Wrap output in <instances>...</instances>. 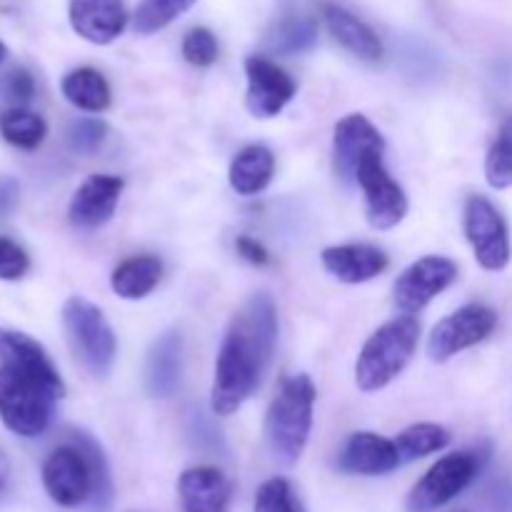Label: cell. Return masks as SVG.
Masks as SVG:
<instances>
[{
	"label": "cell",
	"instance_id": "cell-15",
	"mask_svg": "<svg viewBox=\"0 0 512 512\" xmlns=\"http://www.w3.org/2000/svg\"><path fill=\"white\" fill-rule=\"evenodd\" d=\"M178 498L180 512H230L233 483L223 470L198 465L178 478Z\"/></svg>",
	"mask_w": 512,
	"mask_h": 512
},
{
	"label": "cell",
	"instance_id": "cell-28",
	"mask_svg": "<svg viewBox=\"0 0 512 512\" xmlns=\"http://www.w3.org/2000/svg\"><path fill=\"white\" fill-rule=\"evenodd\" d=\"M485 180L495 190L512 188V115L503 120L498 138L490 145L485 158Z\"/></svg>",
	"mask_w": 512,
	"mask_h": 512
},
{
	"label": "cell",
	"instance_id": "cell-27",
	"mask_svg": "<svg viewBox=\"0 0 512 512\" xmlns=\"http://www.w3.org/2000/svg\"><path fill=\"white\" fill-rule=\"evenodd\" d=\"M198 0H140L133 13V30L138 35H153L188 13Z\"/></svg>",
	"mask_w": 512,
	"mask_h": 512
},
{
	"label": "cell",
	"instance_id": "cell-1",
	"mask_svg": "<svg viewBox=\"0 0 512 512\" xmlns=\"http://www.w3.org/2000/svg\"><path fill=\"white\" fill-rule=\"evenodd\" d=\"M63 398L65 383L43 345L0 328V423L18 438H38Z\"/></svg>",
	"mask_w": 512,
	"mask_h": 512
},
{
	"label": "cell",
	"instance_id": "cell-2",
	"mask_svg": "<svg viewBox=\"0 0 512 512\" xmlns=\"http://www.w3.org/2000/svg\"><path fill=\"white\" fill-rule=\"evenodd\" d=\"M278 343V313L268 293H258L230 320L215 360L210 408L215 415L238 413L263 380Z\"/></svg>",
	"mask_w": 512,
	"mask_h": 512
},
{
	"label": "cell",
	"instance_id": "cell-10",
	"mask_svg": "<svg viewBox=\"0 0 512 512\" xmlns=\"http://www.w3.org/2000/svg\"><path fill=\"white\" fill-rule=\"evenodd\" d=\"M458 280V265L445 255H428L415 260L398 275L393 285V303L403 315H415L428 308L443 290Z\"/></svg>",
	"mask_w": 512,
	"mask_h": 512
},
{
	"label": "cell",
	"instance_id": "cell-21",
	"mask_svg": "<svg viewBox=\"0 0 512 512\" xmlns=\"http://www.w3.org/2000/svg\"><path fill=\"white\" fill-rule=\"evenodd\" d=\"M275 175V155L265 145H248L233 158L228 170L230 188L238 195H258L270 185Z\"/></svg>",
	"mask_w": 512,
	"mask_h": 512
},
{
	"label": "cell",
	"instance_id": "cell-14",
	"mask_svg": "<svg viewBox=\"0 0 512 512\" xmlns=\"http://www.w3.org/2000/svg\"><path fill=\"white\" fill-rule=\"evenodd\" d=\"M120 193H123V178H118V175H90L70 198V225L80 230L103 228L118 208Z\"/></svg>",
	"mask_w": 512,
	"mask_h": 512
},
{
	"label": "cell",
	"instance_id": "cell-5",
	"mask_svg": "<svg viewBox=\"0 0 512 512\" xmlns=\"http://www.w3.org/2000/svg\"><path fill=\"white\" fill-rule=\"evenodd\" d=\"M63 328L83 368L95 378H108L118 353V340L103 310L90 300L73 295L63 305Z\"/></svg>",
	"mask_w": 512,
	"mask_h": 512
},
{
	"label": "cell",
	"instance_id": "cell-22",
	"mask_svg": "<svg viewBox=\"0 0 512 512\" xmlns=\"http://www.w3.org/2000/svg\"><path fill=\"white\" fill-rule=\"evenodd\" d=\"M160 278H163V263L155 255H133L113 270L110 288L123 300H143L158 288Z\"/></svg>",
	"mask_w": 512,
	"mask_h": 512
},
{
	"label": "cell",
	"instance_id": "cell-11",
	"mask_svg": "<svg viewBox=\"0 0 512 512\" xmlns=\"http://www.w3.org/2000/svg\"><path fill=\"white\" fill-rule=\"evenodd\" d=\"M358 185L365 195V213L375 230H390L408 215V195L403 185L388 173L383 155H370L358 170Z\"/></svg>",
	"mask_w": 512,
	"mask_h": 512
},
{
	"label": "cell",
	"instance_id": "cell-4",
	"mask_svg": "<svg viewBox=\"0 0 512 512\" xmlns=\"http://www.w3.org/2000/svg\"><path fill=\"white\" fill-rule=\"evenodd\" d=\"M420 323L413 315H400L380 325L368 340L355 363V383L363 393L388 388L413 358L418 348Z\"/></svg>",
	"mask_w": 512,
	"mask_h": 512
},
{
	"label": "cell",
	"instance_id": "cell-26",
	"mask_svg": "<svg viewBox=\"0 0 512 512\" xmlns=\"http://www.w3.org/2000/svg\"><path fill=\"white\" fill-rule=\"evenodd\" d=\"M450 440H453V435L443 425L415 423L395 438V445H398L400 460L403 463H413V460L428 458V455L445 450L450 445Z\"/></svg>",
	"mask_w": 512,
	"mask_h": 512
},
{
	"label": "cell",
	"instance_id": "cell-29",
	"mask_svg": "<svg viewBox=\"0 0 512 512\" xmlns=\"http://www.w3.org/2000/svg\"><path fill=\"white\" fill-rule=\"evenodd\" d=\"M253 512H305L288 478H270L255 493Z\"/></svg>",
	"mask_w": 512,
	"mask_h": 512
},
{
	"label": "cell",
	"instance_id": "cell-30",
	"mask_svg": "<svg viewBox=\"0 0 512 512\" xmlns=\"http://www.w3.org/2000/svg\"><path fill=\"white\" fill-rule=\"evenodd\" d=\"M108 138V125L98 118H78L68 125V133H65V140H68V148L73 153H95L100 145Z\"/></svg>",
	"mask_w": 512,
	"mask_h": 512
},
{
	"label": "cell",
	"instance_id": "cell-6",
	"mask_svg": "<svg viewBox=\"0 0 512 512\" xmlns=\"http://www.w3.org/2000/svg\"><path fill=\"white\" fill-rule=\"evenodd\" d=\"M40 478H43L45 493L58 508L73 510L90 503L95 488V473L83 430H75L70 443L58 445L43 460Z\"/></svg>",
	"mask_w": 512,
	"mask_h": 512
},
{
	"label": "cell",
	"instance_id": "cell-7",
	"mask_svg": "<svg viewBox=\"0 0 512 512\" xmlns=\"http://www.w3.org/2000/svg\"><path fill=\"white\" fill-rule=\"evenodd\" d=\"M485 455L478 450H460L430 465L428 473L413 485L405 498V512H438L453 503L478 478Z\"/></svg>",
	"mask_w": 512,
	"mask_h": 512
},
{
	"label": "cell",
	"instance_id": "cell-20",
	"mask_svg": "<svg viewBox=\"0 0 512 512\" xmlns=\"http://www.w3.org/2000/svg\"><path fill=\"white\" fill-rule=\"evenodd\" d=\"M323 18L330 35H333L345 50H350L355 58L368 60V63H375V60L383 58V43H380V38L375 35V30L370 28L365 20H360L355 13L345 10L343 5L325 3Z\"/></svg>",
	"mask_w": 512,
	"mask_h": 512
},
{
	"label": "cell",
	"instance_id": "cell-23",
	"mask_svg": "<svg viewBox=\"0 0 512 512\" xmlns=\"http://www.w3.org/2000/svg\"><path fill=\"white\" fill-rule=\"evenodd\" d=\"M63 98L83 113H103L110 108V85L95 68H75L60 83Z\"/></svg>",
	"mask_w": 512,
	"mask_h": 512
},
{
	"label": "cell",
	"instance_id": "cell-18",
	"mask_svg": "<svg viewBox=\"0 0 512 512\" xmlns=\"http://www.w3.org/2000/svg\"><path fill=\"white\" fill-rule=\"evenodd\" d=\"M325 270L330 275L340 280V283L348 285H360L368 283V280L378 278L388 270L390 260L375 245L365 243H348V245H330L320 253Z\"/></svg>",
	"mask_w": 512,
	"mask_h": 512
},
{
	"label": "cell",
	"instance_id": "cell-35",
	"mask_svg": "<svg viewBox=\"0 0 512 512\" xmlns=\"http://www.w3.org/2000/svg\"><path fill=\"white\" fill-rule=\"evenodd\" d=\"M15 198H18V185H15V180H0V218L13 210Z\"/></svg>",
	"mask_w": 512,
	"mask_h": 512
},
{
	"label": "cell",
	"instance_id": "cell-3",
	"mask_svg": "<svg viewBox=\"0 0 512 512\" xmlns=\"http://www.w3.org/2000/svg\"><path fill=\"white\" fill-rule=\"evenodd\" d=\"M315 408V385L308 375H290L265 413V443L283 465H295L310 440Z\"/></svg>",
	"mask_w": 512,
	"mask_h": 512
},
{
	"label": "cell",
	"instance_id": "cell-34",
	"mask_svg": "<svg viewBox=\"0 0 512 512\" xmlns=\"http://www.w3.org/2000/svg\"><path fill=\"white\" fill-rule=\"evenodd\" d=\"M235 250H238L240 258L250 265H268L270 263L268 250H265L258 240L250 238V235H240V238L235 240Z\"/></svg>",
	"mask_w": 512,
	"mask_h": 512
},
{
	"label": "cell",
	"instance_id": "cell-13",
	"mask_svg": "<svg viewBox=\"0 0 512 512\" xmlns=\"http://www.w3.org/2000/svg\"><path fill=\"white\" fill-rule=\"evenodd\" d=\"M385 153V138L365 115L350 113L338 120L333 135L335 173L345 185H358V170L365 158Z\"/></svg>",
	"mask_w": 512,
	"mask_h": 512
},
{
	"label": "cell",
	"instance_id": "cell-17",
	"mask_svg": "<svg viewBox=\"0 0 512 512\" xmlns=\"http://www.w3.org/2000/svg\"><path fill=\"white\" fill-rule=\"evenodd\" d=\"M68 18L75 33L93 45H108L128 25L123 0H70Z\"/></svg>",
	"mask_w": 512,
	"mask_h": 512
},
{
	"label": "cell",
	"instance_id": "cell-9",
	"mask_svg": "<svg viewBox=\"0 0 512 512\" xmlns=\"http://www.w3.org/2000/svg\"><path fill=\"white\" fill-rule=\"evenodd\" d=\"M498 325V313L488 305L470 303L440 320L428 338V358L433 363H448L463 350L488 340Z\"/></svg>",
	"mask_w": 512,
	"mask_h": 512
},
{
	"label": "cell",
	"instance_id": "cell-37",
	"mask_svg": "<svg viewBox=\"0 0 512 512\" xmlns=\"http://www.w3.org/2000/svg\"><path fill=\"white\" fill-rule=\"evenodd\" d=\"M5 58H8V45H5L3 40H0V65L5 63Z\"/></svg>",
	"mask_w": 512,
	"mask_h": 512
},
{
	"label": "cell",
	"instance_id": "cell-36",
	"mask_svg": "<svg viewBox=\"0 0 512 512\" xmlns=\"http://www.w3.org/2000/svg\"><path fill=\"white\" fill-rule=\"evenodd\" d=\"M8 480H10V460L5 458L3 453H0V493H3V490H5Z\"/></svg>",
	"mask_w": 512,
	"mask_h": 512
},
{
	"label": "cell",
	"instance_id": "cell-16",
	"mask_svg": "<svg viewBox=\"0 0 512 512\" xmlns=\"http://www.w3.org/2000/svg\"><path fill=\"white\" fill-rule=\"evenodd\" d=\"M403 465L395 440L378 433H353L338 455V470L348 475H388Z\"/></svg>",
	"mask_w": 512,
	"mask_h": 512
},
{
	"label": "cell",
	"instance_id": "cell-8",
	"mask_svg": "<svg viewBox=\"0 0 512 512\" xmlns=\"http://www.w3.org/2000/svg\"><path fill=\"white\" fill-rule=\"evenodd\" d=\"M463 225L465 238H468L480 268L490 270V273L508 268L512 258L508 223L485 195H470L465 203Z\"/></svg>",
	"mask_w": 512,
	"mask_h": 512
},
{
	"label": "cell",
	"instance_id": "cell-24",
	"mask_svg": "<svg viewBox=\"0 0 512 512\" xmlns=\"http://www.w3.org/2000/svg\"><path fill=\"white\" fill-rule=\"evenodd\" d=\"M0 135L13 148L35 150L48 135V123L28 108H5L0 113Z\"/></svg>",
	"mask_w": 512,
	"mask_h": 512
},
{
	"label": "cell",
	"instance_id": "cell-12",
	"mask_svg": "<svg viewBox=\"0 0 512 512\" xmlns=\"http://www.w3.org/2000/svg\"><path fill=\"white\" fill-rule=\"evenodd\" d=\"M245 75H248L245 108L250 110L253 118L260 120L283 113V108L295 98V90H298L293 75L265 55H250L245 60Z\"/></svg>",
	"mask_w": 512,
	"mask_h": 512
},
{
	"label": "cell",
	"instance_id": "cell-19",
	"mask_svg": "<svg viewBox=\"0 0 512 512\" xmlns=\"http://www.w3.org/2000/svg\"><path fill=\"white\" fill-rule=\"evenodd\" d=\"M183 375V338L180 333L160 335L148 353L145 365V385L153 398H170L178 390Z\"/></svg>",
	"mask_w": 512,
	"mask_h": 512
},
{
	"label": "cell",
	"instance_id": "cell-31",
	"mask_svg": "<svg viewBox=\"0 0 512 512\" xmlns=\"http://www.w3.org/2000/svg\"><path fill=\"white\" fill-rule=\"evenodd\" d=\"M35 95V78L28 68H10L0 75V100L8 108H25Z\"/></svg>",
	"mask_w": 512,
	"mask_h": 512
},
{
	"label": "cell",
	"instance_id": "cell-25",
	"mask_svg": "<svg viewBox=\"0 0 512 512\" xmlns=\"http://www.w3.org/2000/svg\"><path fill=\"white\" fill-rule=\"evenodd\" d=\"M318 43V23L308 15H290L283 18L273 30H270L268 45L270 53L275 55H298L310 50Z\"/></svg>",
	"mask_w": 512,
	"mask_h": 512
},
{
	"label": "cell",
	"instance_id": "cell-33",
	"mask_svg": "<svg viewBox=\"0 0 512 512\" xmlns=\"http://www.w3.org/2000/svg\"><path fill=\"white\" fill-rule=\"evenodd\" d=\"M30 270V255L25 253L23 245H18L15 240L3 238L0 235V280H23Z\"/></svg>",
	"mask_w": 512,
	"mask_h": 512
},
{
	"label": "cell",
	"instance_id": "cell-38",
	"mask_svg": "<svg viewBox=\"0 0 512 512\" xmlns=\"http://www.w3.org/2000/svg\"><path fill=\"white\" fill-rule=\"evenodd\" d=\"M453 512H465V510H453Z\"/></svg>",
	"mask_w": 512,
	"mask_h": 512
},
{
	"label": "cell",
	"instance_id": "cell-32",
	"mask_svg": "<svg viewBox=\"0 0 512 512\" xmlns=\"http://www.w3.org/2000/svg\"><path fill=\"white\" fill-rule=\"evenodd\" d=\"M183 58L195 68H210L218 60V40L213 30L193 28L183 38Z\"/></svg>",
	"mask_w": 512,
	"mask_h": 512
}]
</instances>
